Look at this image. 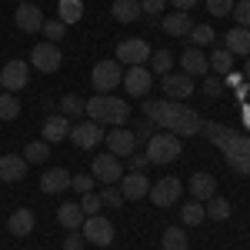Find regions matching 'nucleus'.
I'll return each mask as SVG.
<instances>
[{"label": "nucleus", "instance_id": "1", "mask_svg": "<svg viewBox=\"0 0 250 250\" xmlns=\"http://www.w3.org/2000/svg\"><path fill=\"white\" fill-rule=\"evenodd\" d=\"M144 117L154 120L157 127H167V134L177 137H193L204 130V117L197 114L187 104H177V100H144Z\"/></svg>", "mask_w": 250, "mask_h": 250}, {"label": "nucleus", "instance_id": "2", "mask_svg": "<svg viewBox=\"0 0 250 250\" xmlns=\"http://www.w3.org/2000/svg\"><path fill=\"white\" fill-rule=\"evenodd\" d=\"M200 134L227 157L230 170H237L240 177H250V137H244L240 130H230V127H224V124H213V120L210 124L204 120V130H200Z\"/></svg>", "mask_w": 250, "mask_h": 250}, {"label": "nucleus", "instance_id": "3", "mask_svg": "<svg viewBox=\"0 0 250 250\" xmlns=\"http://www.w3.org/2000/svg\"><path fill=\"white\" fill-rule=\"evenodd\" d=\"M87 117L97 120L100 127H120L130 120V104L120 100V97H110V94H97L94 100H87Z\"/></svg>", "mask_w": 250, "mask_h": 250}, {"label": "nucleus", "instance_id": "4", "mask_svg": "<svg viewBox=\"0 0 250 250\" xmlns=\"http://www.w3.org/2000/svg\"><path fill=\"white\" fill-rule=\"evenodd\" d=\"M180 157V137L177 134H154L147 140V160L150 164H173Z\"/></svg>", "mask_w": 250, "mask_h": 250}, {"label": "nucleus", "instance_id": "5", "mask_svg": "<svg viewBox=\"0 0 250 250\" xmlns=\"http://www.w3.org/2000/svg\"><path fill=\"white\" fill-rule=\"evenodd\" d=\"M67 137L77 144L80 150H94L97 144L104 140V127H100L97 120H90V117H87V120H77V124H70V134H67Z\"/></svg>", "mask_w": 250, "mask_h": 250}, {"label": "nucleus", "instance_id": "6", "mask_svg": "<svg viewBox=\"0 0 250 250\" xmlns=\"http://www.w3.org/2000/svg\"><path fill=\"white\" fill-rule=\"evenodd\" d=\"M180 193H184V184H180V177H160L157 184H150V200H154L157 207H173L177 200H180Z\"/></svg>", "mask_w": 250, "mask_h": 250}, {"label": "nucleus", "instance_id": "7", "mask_svg": "<svg viewBox=\"0 0 250 250\" xmlns=\"http://www.w3.org/2000/svg\"><path fill=\"white\" fill-rule=\"evenodd\" d=\"M80 233H83V240H90V244H97V247H110V244H114V224L104 220L100 213L87 217L83 227H80Z\"/></svg>", "mask_w": 250, "mask_h": 250}, {"label": "nucleus", "instance_id": "8", "mask_svg": "<svg viewBox=\"0 0 250 250\" xmlns=\"http://www.w3.org/2000/svg\"><path fill=\"white\" fill-rule=\"evenodd\" d=\"M90 80H94V90H97V94H110L117 83L124 80L120 63H117V60H100V63L94 67V74H90Z\"/></svg>", "mask_w": 250, "mask_h": 250}, {"label": "nucleus", "instance_id": "9", "mask_svg": "<svg viewBox=\"0 0 250 250\" xmlns=\"http://www.w3.org/2000/svg\"><path fill=\"white\" fill-rule=\"evenodd\" d=\"M27 80H30V67H27V60H10V63H3V70H0V87H3L7 94L23 90Z\"/></svg>", "mask_w": 250, "mask_h": 250}, {"label": "nucleus", "instance_id": "10", "mask_svg": "<svg viewBox=\"0 0 250 250\" xmlns=\"http://www.w3.org/2000/svg\"><path fill=\"white\" fill-rule=\"evenodd\" d=\"M150 47H147V40L140 37H127L117 43V63H130V67H137V63H144V60H150Z\"/></svg>", "mask_w": 250, "mask_h": 250}, {"label": "nucleus", "instance_id": "11", "mask_svg": "<svg viewBox=\"0 0 250 250\" xmlns=\"http://www.w3.org/2000/svg\"><path fill=\"white\" fill-rule=\"evenodd\" d=\"M63 57H60V47H54L50 40L47 43H37L34 54H30V67H37L40 74H57Z\"/></svg>", "mask_w": 250, "mask_h": 250}, {"label": "nucleus", "instance_id": "12", "mask_svg": "<svg viewBox=\"0 0 250 250\" xmlns=\"http://www.w3.org/2000/svg\"><path fill=\"white\" fill-rule=\"evenodd\" d=\"M120 83L127 87V94H130V97H147V94H150V87H154V74H150L144 63H137V67H130V70L124 74Z\"/></svg>", "mask_w": 250, "mask_h": 250}, {"label": "nucleus", "instance_id": "13", "mask_svg": "<svg viewBox=\"0 0 250 250\" xmlns=\"http://www.w3.org/2000/svg\"><path fill=\"white\" fill-rule=\"evenodd\" d=\"M90 170H94V180H100V184H117V180L124 177L120 157H114V154H97Z\"/></svg>", "mask_w": 250, "mask_h": 250}, {"label": "nucleus", "instance_id": "14", "mask_svg": "<svg viewBox=\"0 0 250 250\" xmlns=\"http://www.w3.org/2000/svg\"><path fill=\"white\" fill-rule=\"evenodd\" d=\"M160 87H164V94L170 100H187L193 94V77H187V74H164Z\"/></svg>", "mask_w": 250, "mask_h": 250}, {"label": "nucleus", "instance_id": "15", "mask_svg": "<svg viewBox=\"0 0 250 250\" xmlns=\"http://www.w3.org/2000/svg\"><path fill=\"white\" fill-rule=\"evenodd\" d=\"M107 147H110V154L114 157H130L137 154V137L134 130H127V127H117L107 134Z\"/></svg>", "mask_w": 250, "mask_h": 250}, {"label": "nucleus", "instance_id": "16", "mask_svg": "<svg viewBox=\"0 0 250 250\" xmlns=\"http://www.w3.org/2000/svg\"><path fill=\"white\" fill-rule=\"evenodd\" d=\"M14 23H17V30H23V34H37V30H43V14H40V7H34V3H20L17 14H14Z\"/></svg>", "mask_w": 250, "mask_h": 250}, {"label": "nucleus", "instance_id": "17", "mask_svg": "<svg viewBox=\"0 0 250 250\" xmlns=\"http://www.w3.org/2000/svg\"><path fill=\"white\" fill-rule=\"evenodd\" d=\"M180 67H184V74H187V77H207V70H210L207 54H204L200 47H187V50H184V57H180Z\"/></svg>", "mask_w": 250, "mask_h": 250}, {"label": "nucleus", "instance_id": "18", "mask_svg": "<svg viewBox=\"0 0 250 250\" xmlns=\"http://www.w3.org/2000/svg\"><path fill=\"white\" fill-rule=\"evenodd\" d=\"M120 193H124V200H140V197L150 193V180L144 173L130 170L127 177H120Z\"/></svg>", "mask_w": 250, "mask_h": 250}, {"label": "nucleus", "instance_id": "19", "mask_svg": "<svg viewBox=\"0 0 250 250\" xmlns=\"http://www.w3.org/2000/svg\"><path fill=\"white\" fill-rule=\"evenodd\" d=\"M224 43H227V50H230L233 57L240 54V57H250V30L247 27H230L227 34H224Z\"/></svg>", "mask_w": 250, "mask_h": 250}, {"label": "nucleus", "instance_id": "20", "mask_svg": "<svg viewBox=\"0 0 250 250\" xmlns=\"http://www.w3.org/2000/svg\"><path fill=\"white\" fill-rule=\"evenodd\" d=\"M67 134H70V117L54 114V117L43 120V140H47V144H60Z\"/></svg>", "mask_w": 250, "mask_h": 250}, {"label": "nucleus", "instance_id": "21", "mask_svg": "<svg viewBox=\"0 0 250 250\" xmlns=\"http://www.w3.org/2000/svg\"><path fill=\"white\" fill-rule=\"evenodd\" d=\"M23 173H27V160H23L20 154L0 157V180L14 184V180H23Z\"/></svg>", "mask_w": 250, "mask_h": 250}, {"label": "nucleus", "instance_id": "22", "mask_svg": "<svg viewBox=\"0 0 250 250\" xmlns=\"http://www.w3.org/2000/svg\"><path fill=\"white\" fill-rule=\"evenodd\" d=\"M70 173L63 170V167H54V170H47L43 177H40V190L43 193H60V190H67L70 187Z\"/></svg>", "mask_w": 250, "mask_h": 250}, {"label": "nucleus", "instance_id": "23", "mask_svg": "<svg viewBox=\"0 0 250 250\" xmlns=\"http://www.w3.org/2000/svg\"><path fill=\"white\" fill-rule=\"evenodd\" d=\"M57 220H60V227H67V230H80L83 220H87V213H83L80 204H60Z\"/></svg>", "mask_w": 250, "mask_h": 250}, {"label": "nucleus", "instance_id": "24", "mask_svg": "<svg viewBox=\"0 0 250 250\" xmlns=\"http://www.w3.org/2000/svg\"><path fill=\"white\" fill-rule=\"evenodd\" d=\"M213 190H217V180H213V173H193L190 177V197L193 200H210Z\"/></svg>", "mask_w": 250, "mask_h": 250}, {"label": "nucleus", "instance_id": "25", "mask_svg": "<svg viewBox=\"0 0 250 250\" xmlns=\"http://www.w3.org/2000/svg\"><path fill=\"white\" fill-rule=\"evenodd\" d=\"M160 27L170 34V37H184V34H190L193 30V20L184 14V10H177V14H170V17L160 20Z\"/></svg>", "mask_w": 250, "mask_h": 250}, {"label": "nucleus", "instance_id": "26", "mask_svg": "<svg viewBox=\"0 0 250 250\" xmlns=\"http://www.w3.org/2000/svg\"><path fill=\"white\" fill-rule=\"evenodd\" d=\"M7 230L14 233V237H27V233L34 230V213L27 210V207L14 210V213H10V220H7Z\"/></svg>", "mask_w": 250, "mask_h": 250}, {"label": "nucleus", "instance_id": "27", "mask_svg": "<svg viewBox=\"0 0 250 250\" xmlns=\"http://www.w3.org/2000/svg\"><path fill=\"white\" fill-rule=\"evenodd\" d=\"M114 20L117 23H134L144 10H140V0H114Z\"/></svg>", "mask_w": 250, "mask_h": 250}, {"label": "nucleus", "instance_id": "28", "mask_svg": "<svg viewBox=\"0 0 250 250\" xmlns=\"http://www.w3.org/2000/svg\"><path fill=\"white\" fill-rule=\"evenodd\" d=\"M207 63H210V70L217 74V77H227L233 70V54L227 50V47H217L210 57H207Z\"/></svg>", "mask_w": 250, "mask_h": 250}, {"label": "nucleus", "instance_id": "29", "mask_svg": "<svg viewBox=\"0 0 250 250\" xmlns=\"http://www.w3.org/2000/svg\"><path fill=\"white\" fill-rule=\"evenodd\" d=\"M80 17H83V3H80V0H60L57 3V20H63L67 27L77 23Z\"/></svg>", "mask_w": 250, "mask_h": 250}, {"label": "nucleus", "instance_id": "30", "mask_svg": "<svg viewBox=\"0 0 250 250\" xmlns=\"http://www.w3.org/2000/svg\"><path fill=\"white\" fill-rule=\"evenodd\" d=\"M180 220H184L187 227H197V224H204V220H207V210H204V204H200V200H190L187 207H180Z\"/></svg>", "mask_w": 250, "mask_h": 250}, {"label": "nucleus", "instance_id": "31", "mask_svg": "<svg viewBox=\"0 0 250 250\" xmlns=\"http://www.w3.org/2000/svg\"><path fill=\"white\" fill-rule=\"evenodd\" d=\"M60 114H63V117H77V120H80V114H87V100H80L77 94L60 97Z\"/></svg>", "mask_w": 250, "mask_h": 250}, {"label": "nucleus", "instance_id": "32", "mask_svg": "<svg viewBox=\"0 0 250 250\" xmlns=\"http://www.w3.org/2000/svg\"><path fill=\"white\" fill-rule=\"evenodd\" d=\"M23 154H27V157H23L27 164H43V160L50 157V144H47V140H34V144H27Z\"/></svg>", "mask_w": 250, "mask_h": 250}, {"label": "nucleus", "instance_id": "33", "mask_svg": "<svg viewBox=\"0 0 250 250\" xmlns=\"http://www.w3.org/2000/svg\"><path fill=\"white\" fill-rule=\"evenodd\" d=\"M164 250H187V233L180 227H167L164 230Z\"/></svg>", "mask_w": 250, "mask_h": 250}, {"label": "nucleus", "instance_id": "34", "mask_svg": "<svg viewBox=\"0 0 250 250\" xmlns=\"http://www.w3.org/2000/svg\"><path fill=\"white\" fill-rule=\"evenodd\" d=\"M204 210H207V217H213V220H227V217H230V200H227V197H210V204H207Z\"/></svg>", "mask_w": 250, "mask_h": 250}, {"label": "nucleus", "instance_id": "35", "mask_svg": "<svg viewBox=\"0 0 250 250\" xmlns=\"http://www.w3.org/2000/svg\"><path fill=\"white\" fill-rule=\"evenodd\" d=\"M20 114V100L14 94H0V120H14V117Z\"/></svg>", "mask_w": 250, "mask_h": 250}, {"label": "nucleus", "instance_id": "36", "mask_svg": "<svg viewBox=\"0 0 250 250\" xmlns=\"http://www.w3.org/2000/svg\"><path fill=\"white\" fill-rule=\"evenodd\" d=\"M190 43H193V47H207V43H213V27H210V23L193 27V30H190Z\"/></svg>", "mask_w": 250, "mask_h": 250}, {"label": "nucleus", "instance_id": "37", "mask_svg": "<svg viewBox=\"0 0 250 250\" xmlns=\"http://www.w3.org/2000/svg\"><path fill=\"white\" fill-rule=\"evenodd\" d=\"M150 63H154V74H170L173 54L170 50H157V54H150Z\"/></svg>", "mask_w": 250, "mask_h": 250}, {"label": "nucleus", "instance_id": "38", "mask_svg": "<svg viewBox=\"0 0 250 250\" xmlns=\"http://www.w3.org/2000/svg\"><path fill=\"white\" fill-rule=\"evenodd\" d=\"M43 34H47L50 43H57V40H63V34H67V23H63V20H43Z\"/></svg>", "mask_w": 250, "mask_h": 250}, {"label": "nucleus", "instance_id": "39", "mask_svg": "<svg viewBox=\"0 0 250 250\" xmlns=\"http://www.w3.org/2000/svg\"><path fill=\"white\" fill-rule=\"evenodd\" d=\"M100 200H104V207H120V204H124V193H120V187H114V184H104Z\"/></svg>", "mask_w": 250, "mask_h": 250}, {"label": "nucleus", "instance_id": "40", "mask_svg": "<svg viewBox=\"0 0 250 250\" xmlns=\"http://www.w3.org/2000/svg\"><path fill=\"white\" fill-rule=\"evenodd\" d=\"M154 127H157L154 120H137V124H134V137H137V144H147V140L157 134Z\"/></svg>", "mask_w": 250, "mask_h": 250}, {"label": "nucleus", "instance_id": "41", "mask_svg": "<svg viewBox=\"0 0 250 250\" xmlns=\"http://www.w3.org/2000/svg\"><path fill=\"white\" fill-rule=\"evenodd\" d=\"M80 207H83V213L87 217H94V213H100V207H104V200H100V193H83V200H80Z\"/></svg>", "mask_w": 250, "mask_h": 250}, {"label": "nucleus", "instance_id": "42", "mask_svg": "<svg viewBox=\"0 0 250 250\" xmlns=\"http://www.w3.org/2000/svg\"><path fill=\"white\" fill-rule=\"evenodd\" d=\"M233 20H237V27H250V0H240V3H233Z\"/></svg>", "mask_w": 250, "mask_h": 250}, {"label": "nucleus", "instance_id": "43", "mask_svg": "<svg viewBox=\"0 0 250 250\" xmlns=\"http://www.w3.org/2000/svg\"><path fill=\"white\" fill-rule=\"evenodd\" d=\"M207 10H210V17H227L233 10V0H207Z\"/></svg>", "mask_w": 250, "mask_h": 250}, {"label": "nucleus", "instance_id": "44", "mask_svg": "<svg viewBox=\"0 0 250 250\" xmlns=\"http://www.w3.org/2000/svg\"><path fill=\"white\" fill-rule=\"evenodd\" d=\"M70 187H74L77 193H90L94 190V173H77V177L70 180Z\"/></svg>", "mask_w": 250, "mask_h": 250}, {"label": "nucleus", "instance_id": "45", "mask_svg": "<svg viewBox=\"0 0 250 250\" xmlns=\"http://www.w3.org/2000/svg\"><path fill=\"white\" fill-rule=\"evenodd\" d=\"M220 90H224V80H220V77H210V74H207V77H204V94L217 97Z\"/></svg>", "mask_w": 250, "mask_h": 250}, {"label": "nucleus", "instance_id": "46", "mask_svg": "<svg viewBox=\"0 0 250 250\" xmlns=\"http://www.w3.org/2000/svg\"><path fill=\"white\" fill-rule=\"evenodd\" d=\"M127 160H130V170H137V173H144L147 167H150V160H147V154H130Z\"/></svg>", "mask_w": 250, "mask_h": 250}, {"label": "nucleus", "instance_id": "47", "mask_svg": "<svg viewBox=\"0 0 250 250\" xmlns=\"http://www.w3.org/2000/svg\"><path fill=\"white\" fill-rule=\"evenodd\" d=\"M83 247V233H67V237H63V250H80Z\"/></svg>", "mask_w": 250, "mask_h": 250}, {"label": "nucleus", "instance_id": "48", "mask_svg": "<svg viewBox=\"0 0 250 250\" xmlns=\"http://www.w3.org/2000/svg\"><path fill=\"white\" fill-rule=\"evenodd\" d=\"M164 3H167V0H140V10H144V14H160V10H164Z\"/></svg>", "mask_w": 250, "mask_h": 250}, {"label": "nucleus", "instance_id": "49", "mask_svg": "<svg viewBox=\"0 0 250 250\" xmlns=\"http://www.w3.org/2000/svg\"><path fill=\"white\" fill-rule=\"evenodd\" d=\"M173 3H177V7H180V10L187 14V10H190V7H193V3H197V0H173Z\"/></svg>", "mask_w": 250, "mask_h": 250}, {"label": "nucleus", "instance_id": "50", "mask_svg": "<svg viewBox=\"0 0 250 250\" xmlns=\"http://www.w3.org/2000/svg\"><path fill=\"white\" fill-rule=\"evenodd\" d=\"M244 74H247V80H250V57H247V67H244Z\"/></svg>", "mask_w": 250, "mask_h": 250}, {"label": "nucleus", "instance_id": "51", "mask_svg": "<svg viewBox=\"0 0 250 250\" xmlns=\"http://www.w3.org/2000/svg\"><path fill=\"white\" fill-rule=\"evenodd\" d=\"M20 3H27V0H20Z\"/></svg>", "mask_w": 250, "mask_h": 250}]
</instances>
